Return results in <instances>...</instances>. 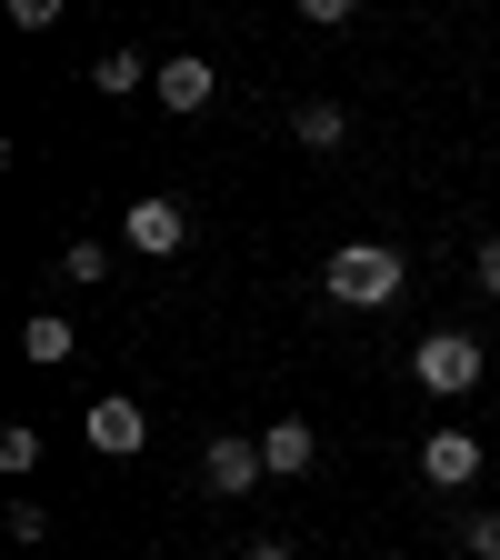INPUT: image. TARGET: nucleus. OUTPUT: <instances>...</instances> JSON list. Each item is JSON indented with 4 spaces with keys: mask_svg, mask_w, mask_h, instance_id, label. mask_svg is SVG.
I'll return each mask as SVG.
<instances>
[{
    "mask_svg": "<svg viewBox=\"0 0 500 560\" xmlns=\"http://www.w3.org/2000/svg\"><path fill=\"white\" fill-rule=\"evenodd\" d=\"M321 291H330L340 311H391V301L410 291V260H400L391 241H340V250L321 260Z\"/></svg>",
    "mask_w": 500,
    "mask_h": 560,
    "instance_id": "obj_1",
    "label": "nucleus"
},
{
    "mask_svg": "<svg viewBox=\"0 0 500 560\" xmlns=\"http://www.w3.org/2000/svg\"><path fill=\"white\" fill-rule=\"evenodd\" d=\"M480 371H490V350H480L470 330H431V340L410 350V381L431 390V400H470V390H480Z\"/></svg>",
    "mask_w": 500,
    "mask_h": 560,
    "instance_id": "obj_2",
    "label": "nucleus"
},
{
    "mask_svg": "<svg viewBox=\"0 0 500 560\" xmlns=\"http://www.w3.org/2000/svg\"><path fill=\"white\" fill-rule=\"evenodd\" d=\"M120 241H130L140 260H171V250H190V210H181L171 190H140V200L120 210Z\"/></svg>",
    "mask_w": 500,
    "mask_h": 560,
    "instance_id": "obj_3",
    "label": "nucleus"
},
{
    "mask_svg": "<svg viewBox=\"0 0 500 560\" xmlns=\"http://www.w3.org/2000/svg\"><path fill=\"white\" fill-rule=\"evenodd\" d=\"M81 431H91V451H101V460H130V451H151V410H140L130 390H111V400H91Z\"/></svg>",
    "mask_w": 500,
    "mask_h": 560,
    "instance_id": "obj_4",
    "label": "nucleus"
},
{
    "mask_svg": "<svg viewBox=\"0 0 500 560\" xmlns=\"http://www.w3.org/2000/svg\"><path fill=\"white\" fill-rule=\"evenodd\" d=\"M270 470H260V441H241V431H221V441H210L200 451V490H210V501H241V490H260Z\"/></svg>",
    "mask_w": 500,
    "mask_h": 560,
    "instance_id": "obj_5",
    "label": "nucleus"
},
{
    "mask_svg": "<svg viewBox=\"0 0 500 560\" xmlns=\"http://www.w3.org/2000/svg\"><path fill=\"white\" fill-rule=\"evenodd\" d=\"M151 91H161V110H181V120H190V110H210V91H221V70H210L200 50H171Z\"/></svg>",
    "mask_w": 500,
    "mask_h": 560,
    "instance_id": "obj_6",
    "label": "nucleus"
},
{
    "mask_svg": "<svg viewBox=\"0 0 500 560\" xmlns=\"http://www.w3.org/2000/svg\"><path fill=\"white\" fill-rule=\"evenodd\" d=\"M420 480H431V490H470L480 480V441L470 431H431V441H420Z\"/></svg>",
    "mask_w": 500,
    "mask_h": 560,
    "instance_id": "obj_7",
    "label": "nucleus"
},
{
    "mask_svg": "<svg viewBox=\"0 0 500 560\" xmlns=\"http://www.w3.org/2000/svg\"><path fill=\"white\" fill-rule=\"evenodd\" d=\"M311 460H321L311 420H270V431H260V470H270V480H301Z\"/></svg>",
    "mask_w": 500,
    "mask_h": 560,
    "instance_id": "obj_8",
    "label": "nucleus"
},
{
    "mask_svg": "<svg viewBox=\"0 0 500 560\" xmlns=\"http://www.w3.org/2000/svg\"><path fill=\"white\" fill-rule=\"evenodd\" d=\"M70 350H81V330H70L60 311H40V320H21V361H31V371H60V361H70Z\"/></svg>",
    "mask_w": 500,
    "mask_h": 560,
    "instance_id": "obj_9",
    "label": "nucleus"
},
{
    "mask_svg": "<svg viewBox=\"0 0 500 560\" xmlns=\"http://www.w3.org/2000/svg\"><path fill=\"white\" fill-rule=\"evenodd\" d=\"M291 140H301V151H340V140H350V110L340 101H301L291 110Z\"/></svg>",
    "mask_w": 500,
    "mask_h": 560,
    "instance_id": "obj_10",
    "label": "nucleus"
},
{
    "mask_svg": "<svg viewBox=\"0 0 500 560\" xmlns=\"http://www.w3.org/2000/svg\"><path fill=\"white\" fill-rule=\"evenodd\" d=\"M140 81H161V70H140L130 50H101V60H91V91H101V101H130Z\"/></svg>",
    "mask_w": 500,
    "mask_h": 560,
    "instance_id": "obj_11",
    "label": "nucleus"
},
{
    "mask_svg": "<svg viewBox=\"0 0 500 560\" xmlns=\"http://www.w3.org/2000/svg\"><path fill=\"white\" fill-rule=\"evenodd\" d=\"M0 470H11V480L40 470V431H31V420H11V431H0Z\"/></svg>",
    "mask_w": 500,
    "mask_h": 560,
    "instance_id": "obj_12",
    "label": "nucleus"
},
{
    "mask_svg": "<svg viewBox=\"0 0 500 560\" xmlns=\"http://www.w3.org/2000/svg\"><path fill=\"white\" fill-rule=\"evenodd\" d=\"M60 270L91 291V280H111V250H101V241H60Z\"/></svg>",
    "mask_w": 500,
    "mask_h": 560,
    "instance_id": "obj_13",
    "label": "nucleus"
},
{
    "mask_svg": "<svg viewBox=\"0 0 500 560\" xmlns=\"http://www.w3.org/2000/svg\"><path fill=\"white\" fill-rule=\"evenodd\" d=\"M461 560H500V511H470L461 521Z\"/></svg>",
    "mask_w": 500,
    "mask_h": 560,
    "instance_id": "obj_14",
    "label": "nucleus"
},
{
    "mask_svg": "<svg viewBox=\"0 0 500 560\" xmlns=\"http://www.w3.org/2000/svg\"><path fill=\"white\" fill-rule=\"evenodd\" d=\"M11 540H31V550H40V540H50V511H40V501H11Z\"/></svg>",
    "mask_w": 500,
    "mask_h": 560,
    "instance_id": "obj_15",
    "label": "nucleus"
},
{
    "mask_svg": "<svg viewBox=\"0 0 500 560\" xmlns=\"http://www.w3.org/2000/svg\"><path fill=\"white\" fill-rule=\"evenodd\" d=\"M470 280H480V291L500 301V241H480V250H470Z\"/></svg>",
    "mask_w": 500,
    "mask_h": 560,
    "instance_id": "obj_16",
    "label": "nucleus"
},
{
    "mask_svg": "<svg viewBox=\"0 0 500 560\" xmlns=\"http://www.w3.org/2000/svg\"><path fill=\"white\" fill-rule=\"evenodd\" d=\"M241 560H301V550H291V540H280V530H260V540H251Z\"/></svg>",
    "mask_w": 500,
    "mask_h": 560,
    "instance_id": "obj_17",
    "label": "nucleus"
},
{
    "mask_svg": "<svg viewBox=\"0 0 500 560\" xmlns=\"http://www.w3.org/2000/svg\"><path fill=\"white\" fill-rule=\"evenodd\" d=\"M381 560H391V550H381Z\"/></svg>",
    "mask_w": 500,
    "mask_h": 560,
    "instance_id": "obj_18",
    "label": "nucleus"
}]
</instances>
